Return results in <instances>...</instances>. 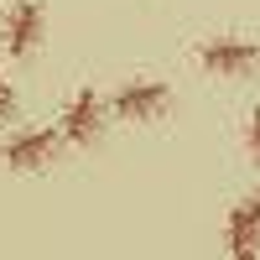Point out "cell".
Instances as JSON below:
<instances>
[{"mask_svg": "<svg viewBox=\"0 0 260 260\" xmlns=\"http://www.w3.org/2000/svg\"><path fill=\"white\" fill-rule=\"evenodd\" d=\"M198 62H203V73H213V78H245V73L260 68V47L250 37H208L198 47Z\"/></svg>", "mask_w": 260, "mask_h": 260, "instance_id": "obj_5", "label": "cell"}, {"mask_svg": "<svg viewBox=\"0 0 260 260\" xmlns=\"http://www.w3.org/2000/svg\"><path fill=\"white\" fill-rule=\"evenodd\" d=\"M167 104H172V89H167L161 78H130V83H120V89H115L110 115H115V120H130V125H141V120H161Z\"/></svg>", "mask_w": 260, "mask_h": 260, "instance_id": "obj_4", "label": "cell"}, {"mask_svg": "<svg viewBox=\"0 0 260 260\" xmlns=\"http://www.w3.org/2000/svg\"><path fill=\"white\" fill-rule=\"evenodd\" d=\"M104 125H110V104L99 99V89H78L57 115V136L68 146H94L104 136Z\"/></svg>", "mask_w": 260, "mask_h": 260, "instance_id": "obj_2", "label": "cell"}, {"mask_svg": "<svg viewBox=\"0 0 260 260\" xmlns=\"http://www.w3.org/2000/svg\"><path fill=\"white\" fill-rule=\"evenodd\" d=\"M57 146H62L57 125H26V130H16V136H6L0 161L11 172H42V167L57 161Z\"/></svg>", "mask_w": 260, "mask_h": 260, "instance_id": "obj_3", "label": "cell"}, {"mask_svg": "<svg viewBox=\"0 0 260 260\" xmlns=\"http://www.w3.org/2000/svg\"><path fill=\"white\" fill-rule=\"evenodd\" d=\"M245 146H250V156L260 161V110H250V120H245Z\"/></svg>", "mask_w": 260, "mask_h": 260, "instance_id": "obj_7", "label": "cell"}, {"mask_svg": "<svg viewBox=\"0 0 260 260\" xmlns=\"http://www.w3.org/2000/svg\"><path fill=\"white\" fill-rule=\"evenodd\" d=\"M224 255L229 260H260V192L229 208V219H224Z\"/></svg>", "mask_w": 260, "mask_h": 260, "instance_id": "obj_6", "label": "cell"}, {"mask_svg": "<svg viewBox=\"0 0 260 260\" xmlns=\"http://www.w3.org/2000/svg\"><path fill=\"white\" fill-rule=\"evenodd\" d=\"M42 37H47V6L42 0H11L6 16H0V47H6V57H16V62L37 57Z\"/></svg>", "mask_w": 260, "mask_h": 260, "instance_id": "obj_1", "label": "cell"}, {"mask_svg": "<svg viewBox=\"0 0 260 260\" xmlns=\"http://www.w3.org/2000/svg\"><path fill=\"white\" fill-rule=\"evenodd\" d=\"M11 120H16V89L0 78V125H11Z\"/></svg>", "mask_w": 260, "mask_h": 260, "instance_id": "obj_8", "label": "cell"}]
</instances>
